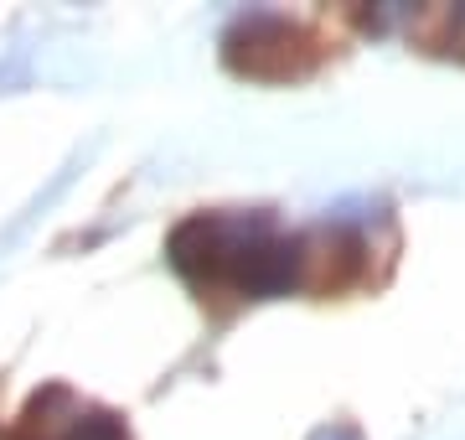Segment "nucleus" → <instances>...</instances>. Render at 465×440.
<instances>
[{
	"label": "nucleus",
	"instance_id": "1",
	"mask_svg": "<svg viewBox=\"0 0 465 440\" xmlns=\"http://www.w3.org/2000/svg\"><path fill=\"white\" fill-rule=\"evenodd\" d=\"M16 440H119V430H114V415L84 420V409H73V415L57 425V420H47V405L36 399V405L26 409V425H21Z\"/></svg>",
	"mask_w": 465,
	"mask_h": 440
}]
</instances>
